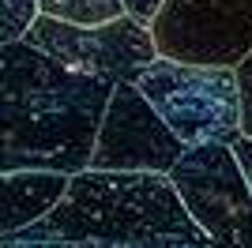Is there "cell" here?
<instances>
[{
	"label": "cell",
	"instance_id": "cell-5",
	"mask_svg": "<svg viewBox=\"0 0 252 248\" xmlns=\"http://www.w3.org/2000/svg\"><path fill=\"white\" fill-rule=\"evenodd\" d=\"M151 34L158 57L237 68L252 53V0H166Z\"/></svg>",
	"mask_w": 252,
	"mask_h": 248
},
{
	"label": "cell",
	"instance_id": "cell-10",
	"mask_svg": "<svg viewBox=\"0 0 252 248\" xmlns=\"http://www.w3.org/2000/svg\"><path fill=\"white\" fill-rule=\"evenodd\" d=\"M233 155H237V162H241L245 177H249V185H252V135L241 132L233 139ZM211 248H252V211L230 229V233H222V237L211 241Z\"/></svg>",
	"mask_w": 252,
	"mask_h": 248
},
{
	"label": "cell",
	"instance_id": "cell-4",
	"mask_svg": "<svg viewBox=\"0 0 252 248\" xmlns=\"http://www.w3.org/2000/svg\"><path fill=\"white\" fill-rule=\"evenodd\" d=\"M23 41L57 57L72 72H87L109 83H136L158 61L151 23H139L132 15L98 23V27H83V23H68L42 11L31 23V31L23 34Z\"/></svg>",
	"mask_w": 252,
	"mask_h": 248
},
{
	"label": "cell",
	"instance_id": "cell-3",
	"mask_svg": "<svg viewBox=\"0 0 252 248\" xmlns=\"http://www.w3.org/2000/svg\"><path fill=\"white\" fill-rule=\"evenodd\" d=\"M139 91L147 94L166 124L185 139V147L233 143L241 135V83L237 68L226 64H185L158 57L139 75Z\"/></svg>",
	"mask_w": 252,
	"mask_h": 248
},
{
	"label": "cell",
	"instance_id": "cell-9",
	"mask_svg": "<svg viewBox=\"0 0 252 248\" xmlns=\"http://www.w3.org/2000/svg\"><path fill=\"white\" fill-rule=\"evenodd\" d=\"M45 15L68 23H83V27H98V23H113L125 11V0H38Z\"/></svg>",
	"mask_w": 252,
	"mask_h": 248
},
{
	"label": "cell",
	"instance_id": "cell-1",
	"mask_svg": "<svg viewBox=\"0 0 252 248\" xmlns=\"http://www.w3.org/2000/svg\"><path fill=\"white\" fill-rule=\"evenodd\" d=\"M4 248H211L169 173L83 169L45 218L4 233Z\"/></svg>",
	"mask_w": 252,
	"mask_h": 248
},
{
	"label": "cell",
	"instance_id": "cell-11",
	"mask_svg": "<svg viewBox=\"0 0 252 248\" xmlns=\"http://www.w3.org/2000/svg\"><path fill=\"white\" fill-rule=\"evenodd\" d=\"M38 15H42L38 0H4V8H0V41H19Z\"/></svg>",
	"mask_w": 252,
	"mask_h": 248
},
{
	"label": "cell",
	"instance_id": "cell-8",
	"mask_svg": "<svg viewBox=\"0 0 252 248\" xmlns=\"http://www.w3.org/2000/svg\"><path fill=\"white\" fill-rule=\"evenodd\" d=\"M68 185H72V173H61V169H11V173H4L0 233H15V229L45 218L64 199Z\"/></svg>",
	"mask_w": 252,
	"mask_h": 248
},
{
	"label": "cell",
	"instance_id": "cell-7",
	"mask_svg": "<svg viewBox=\"0 0 252 248\" xmlns=\"http://www.w3.org/2000/svg\"><path fill=\"white\" fill-rule=\"evenodd\" d=\"M169 177L189 207V215L200 222V229L211 241L230 233L252 211V185L233 155V143L226 139L185 147V155L169 169Z\"/></svg>",
	"mask_w": 252,
	"mask_h": 248
},
{
	"label": "cell",
	"instance_id": "cell-13",
	"mask_svg": "<svg viewBox=\"0 0 252 248\" xmlns=\"http://www.w3.org/2000/svg\"><path fill=\"white\" fill-rule=\"evenodd\" d=\"M162 4H166V0H125V11L132 19H139V23H151Z\"/></svg>",
	"mask_w": 252,
	"mask_h": 248
},
{
	"label": "cell",
	"instance_id": "cell-2",
	"mask_svg": "<svg viewBox=\"0 0 252 248\" xmlns=\"http://www.w3.org/2000/svg\"><path fill=\"white\" fill-rule=\"evenodd\" d=\"M4 173L91 169L113 83L72 72L31 41H4Z\"/></svg>",
	"mask_w": 252,
	"mask_h": 248
},
{
	"label": "cell",
	"instance_id": "cell-12",
	"mask_svg": "<svg viewBox=\"0 0 252 248\" xmlns=\"http://www.w3.org/2000/svg\"><path fill=\"white\" fill-rule=\"evenodd\" d=\"M237 83H241V132L252 135V53L237 64Z\"/></svg>",
	"mask_w": 252,
	"mask_h": 248
},
{
	"label": "cell",
	"instance_id": "cell-6",
	"mask_svg": "<svg viewBox=\"0 0 252 248\" xmlns=\"http://www.w3.org/2000/svg\"><path fill=\"white\" fill-rule=\"evenodd\" d=\"M185 155V139L166 124L139 83H113L102 117L91 169H128V173H169Z\"/></svg>",
	"mask_w": 252,
	"mask_h": 248
}]
</instances>
